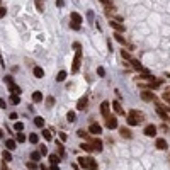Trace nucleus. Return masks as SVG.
I'll return each mask as SVG.
<instances>
[{"instance_id":"4d7b16f0","label":"nucleus","mask_w":170,"mask_h":170,"mask_svg":"<svg viewBox=\"0 0 170 170\" xmlns=\"http://www.w3.org/2000/svg\"><path fill=\"white\" fill-rule=\"evenodd\" d=\"M41 170H49L48 167H44V165H41Z\"/></svg>"},{"instance_id":"20e7f679","label":"nucleus","mask_w":170,"mask_h":170,"mask_svg":"<svg viewBox=\"0 0 170 170\" xmlns=\"http://www.w3.org/2000/svg\"><path fill=\"white\" fill-rule=\"evenodd\" d=\"M129 61H131L133 68H134L136 72H140V73H150V72H148V70H146V68H145V66H143V65H141V63H140L138 60H134V58H131Z\"/></svg>"},{"instance_id":"423d86ee","label":"nucleus","mask_w":170,"mask_h":170,"mask_svg":"<svg viewBox=\"0 0 170 170\" xmlns=\"http://www.w3.org/2000/svg\"><path fill=\"white\" fill-rule=\"evenodd\" d=\"M109 109H111V104H109L107 100H104V102L100 104V112H102V116H104L106 119L111 116V114H109Z\"/></svg>"},{"instance_id":"3c124183","label":"nucleus","mask_w":170,"mask_h":170,"mask_svg":"<svg viewBox=\"0 0 170 170\" xmlns=\"http://www.w3.org/2000/svg\"><path fill=\"white\" fill-rule=\"evenodd\" d=\"M56 5L58 7H63L65 5V0H56Z\"/></svg>"},{"instance_id":"f257e3e1","label":"nucleus","mask_w":170,"mask_h":170,"mask_svg":"<svg viewBox=\"0 0 170 170\" xmlns=\"http://www.w3.org/2000/svg\"><path fill=\"white\" fill-rule=\"evenodd\" d=\"M126 121H128V124H129V126H138L140 123H143V121H145V114L140 112V111H129Z\"/></svg>"},{"instance_id":"8fccbe9b","label":"nucleus","mask_w":170,"mask_h":170,"mask_svg":"<svg viewBox=\"0 0 170 170\" xmlns=\"http://www.w3.org/2000/svg\"><path fill=\"white\" fill-rule=\"evenodd\" d=\"M7 106H5V100L3 99H0V109H5Z\"/></svg>"},{"instance_id":"6e6d98bb","label":"nucleus","mask_w":170,"mask_h":170,"mask_svg":"<svg viewBox=\"0 0 170 170\" xmlns=\"http://www.w3.org/2000/svg\"><path fill=\"white\" fill-rule=\"evenodd\" d=\"M51 170H60V167H58V165H53V169Z\"/></svg>"},{"instance_id":"2eb2a0df","label":"nucleus","mask_w":170,"mask_h":170,"mask_svg":"<svg viewBox=\"0 0 170 170\" xmlns=\"http://www.w3.org/2000/svg\"><path fill=\"white\" fill-rule=\"evenodd\" d=\"M87 102H89V99H87V97H82V99L78 100V104H77V109H78V111H83V109L87 107Z\"/></svg>"},{"instance_id":"f8f14e48","label":"nucleus","mask_w":170,"mask_h":170,"mask_svg":"<svg viewBox=\"0 0 170 170\" xmlns=\"http://www.w3.org/2000/svg\"><path fill=\"white\" fill-rule=\"evenodd\" d=\"M155 146L158 148V150H167V140H163V138H158L156 141H155Z\"/></svg>"},{"instance_id":"f03ea898","label":"nucleus","mask_w":170,"mask_h":170,"mask_svg":"<svg viewBox=\"0 0 170 170\" xmlns=\"http://www.w3.org/2000/svg\"><path fill=\"white\" fill-rule=\"evenodd\" d=\"M70 22H72L70 26H72L75 31H78V29L82 27V26H80V24H82V16H80L78 12H72V16H70Z\"/></svg>"},{"instance_id":"052dcab7","label":"nucleus","mask_w":170,"mask_h":170,"mask_svg":"<svg viewBox=\"0 0 170 170\" xmlns=\"http://www.w3.org/2000/svg\"><path fill=\"white\" fill-rule=\"evenodd\" d=\"M167 77H170V73H167Z\"/></svg>"},{"instance_id":"f704fd0d","label":"nucleus","mask_w":170,"mask_h":170,"mask_svg":"<svg viewBox=\"0 0 170 170\" xmlns=\"http://www.w3.org/2000/svg\"><path fill=\"white\" fill-rule=\"evenodd\" d=\"M75 112H73V111H70V112L66 114V119H68V121H70V123H73V121H75Z\"/></svg>"},{"instance_id":"aec40b11","label":"nucleus","mask_w":170,"mask_h":170,"mask_svg":"<svg viewBox=\"0 0 170 170\" xmlns=\"http://www.w3.org/2000/svg\"><path fill=\"white\" fill-rule=\"evenodd\" d=\"M112 107H114V111H116L117 114H121V116L124 114V109H123V106H121L119 102H112Z\"/></svg>"},{"instance_id":"ea45409f","label":"nucleus","mask_w":170,"mask_h":170,"mask_svg":"<svg viewBox=\"0 0 170 170\" xmlns=\"http://www.w3.org/2000/svg\"><path fill=\"white\" fill-rule=\"evenodd\" d=\"M10 102H12V104H19L20 97H19V95H12V97H10Z\"/></svg>"},{"instance_id":"cd10ccee","label":"nucleus","mask_w":170,"mask_h":170,"mask_svg":"<svg viewBox=\"0 0 170 170\" xmlns=\"http://www.w3.org/2000/svg\"><path fill=\"white\" fill-rule=\"evenodd\" d=\"M80 148H82V150H85V151H94V148H92V145H90V143H82V145H80Z\"/></svg>"},{"instance_id":"9b49d317","label":"nucleus","mask_w":170,"mask_h":170,"mask_svg":"<svg viewBox=\"0 0 170 170\" xmlns=\"http://www.w3.org/2000/svg\"><path fill=\"white\" fill-rule=\"evenodd\" d=\"M89 133H92V134H100V133H102V126H100L99 123H92L90 128H89Z\"/></svg>"},{"instance_id":"58836bf2","label":"nucleus","mask_w":170,"mask_h":170,"mask_svg":"<svg viewBox=\"0 0 170 170\" xmlns=\"http://www.w3.org/2000/svg\"><path fill=\"white\" fill-rule=\"evenodd\" d=\"M24 141H26L24 133H17V143H24Z\"/></svg>"},{"instance_id":"a18cd8bd","label":"nucleus","mask_w":170,"mask_h":170,"mask_svg":"<svg viewBox=\"0 0 170 170\" xmlns=\"http://www.w3.org/2000/svg\"><path fill=\"white\" fill-rule=\"evenodd\" d=\"M5 14H7V9H5V7H0V19L5 17Z\"/></svg>"},{"instance_id":"c756f323","label":"nucleus","mask_w":170,"mask_h":170,"mask_svg":"<svg viewBox=\"0 0 170 170\" xmlns=\"http://www.w3.org/2000/svg\"><path fill=\"white\" fill-rule=\"evenodd\" d=\"M49 162H51L53 165H58V163H60V156H58V155H49Z\"/></svg>"},{"instance_id":"c9c22d12","label":"nucleus","mask_w":170,"mask_h":170,"mask_svg":"<svg viewBox=\"0 0 170 170\" xmlns=\"http://www.w3.org/2000/svg\"><path fill=\"white\" fill-rule=\"evenodd\" d=\"M43 136H44V140H46V141H51V131L44 129V131H43Z\"/></svg>"},{"instance_id":"bb28decb","label":"nucleus","mask_w":170,"mask_h":170,"mask_svg":"<svg viewBox=\"0 0 170 170\" xmlns=\"http://www.w3.org/2000/svg\"><path fill=\"white\" fill-rule=\"evenodd\" d=\"M114 38H116V41H117V43H121V44H126V39L123 38V34L116 33V34H114Z\"/></svg>"},{"instance_id":"ddd939ff","label":"nucleus","mask_w":170,"mask_h":170,"mask_svg":"<svg viewBox=\"0 0 170 170\" xmlns=\"http://www.w3.org/2000/svg\"><path fill=\"white\" fill-rule=\"evenodd\" d=\"M155 107H156V112L160 114V117H162L163 121H167V119H169V114H167V111H165V109H163V107H162L160 104H156Z\"/></svg>"},{"instance_id":"13d9d810","label":"nucleus","mask_w":170,"mask_h":170,"mask_svg":"<svg viewBox=\"0 0 170 170\" xmlns=\"http://www.w3.org/2000/svg\"><path fill=\"white\" fill-rule=\"evenodd\" d=\"M2 138H3V131H2V129H0V140H2Z\"/></svg>"},{"instance_id":"5701e85b","label":"nucleus","mask_w":170,"mask_h":170,"mask_svg":"<svg viewBox=\"0 0 170 170\" xmlns=\"http://www.w3.org/2000/svg\"><path fill=\"white\" fill-rule=\"evenodd\" d=\"M33 100H34V102H41V100H43V94H41L39 90H36V92L33 94Z\"/></svg>"},{"instance_id":"4c0bfd02","label":"nucleus","mask_w":170,"mask_h":170,"mask_svg":"<svg viewBox=\"0 0 170 170\" xmlns=\"http://www.w3.org/2000/svg\"><path fill=\"white\" fill-rule=\"evenodd\" d=\"M77 134H78L80 138H89V133L83 131V129H78V131H77Z\"/></svg>"},{"instance_id":"39448f33","label":"nucleus","mask_w":170,"mask_h":170,"mask_svg":"<svg viewBox=\"0 0 170 170\" xmlns=\"http://www.w3.org/2000/svg\"><path fill=\"white\" fill-rule=\"evenodd\" d=\"M109 24H111V27H112L114 31H116V33H119V34H123V33L126 31V26H123V24H121V22H117V20H111Z\"/></svg>"},{"instance_id":"72a5a7b5","label":"nucleus","mask_w":170,"mask_h":170,"mask_svg":"<svg viewBox=\"0 0 170 170\" xmlns=\"http://www.w3.org/2000/svg\"><path fill=\"white\" fill-rule=\"evenodd\" d=\"M89 170H97V162L94 158H90V163H89Z\"/></svg>"},{"instance_id":"6e6552de","label":"nucleus","mask_w":170,"mask_h":170,"mask_svg":"<svg viewBox=\"0 0 170 170\" xmlns=\"http://www.w3.org/2000/svg\"><path fill=\"white\" fill-rule=\"evenodd\" d=\"M143 133H145L146 136L153 138V136H156V126H155V124H148V126L143 129Z\"/></svg>"},{"instance_id":"5fc2aeb1","label":"nucleus","mask_w":170,"mask_h":170,"mask_svg":"<svg viewBox=\"0 0 170 170\" xmlns=\"http://www.w3.org/2000/svg\"><path fill=\"white\" fill-rule=\"evenodd\" d=\"M73 48H75L77 51H80V44H78V43H75V44H73Z\"/></svg>"},{"instance_id":"7ed1b4c3","label":"nucleus","mask_w":170,"mask_h":170,"mask_svg":"<svg viewBox=\"0 0 170 170\" xmlns=\"http://www.w3.org/2000/svg\"><path fill=\"white\" fill-rule=\"evenodd\" d=\"M80 61H82V51H77L75 58H73V61H72V72H73V73L78 72V68H80Z\"/></svg>"},{"instance_id":"864d4df0","label":"nucleus","mask_w":170,"mask_h":170,"mask_svg":"<svg viewBox=\"0 0 170 170\" xmlns=\"http://www.w3.org/2000/svg\"><path fill=\"white\" fill-rule=\"evenodd\" d=\"M10 119H16V121H17V114L12 112V114H10Z\"/></svg>"},{"instance_id":"4468645a","label":"nucleus","mask_w":170,"mask_h":170,"mask_svg":"<svg viewBox=\"0 0 170 170\" xmlns=\"http://www.w3.org/2000/svg\"><path fill=\"white\" fill-rule=\"evenodd\" d=\"M90 145H92L94 151H102V146H104V145H102V141H100V140H97V138L90 141Z\"/></svg>"},{"instance_id":"6ab92c4d","label":"nucleus","mask_w":170,"mask_h":170,"mask_svg":"<svg viewBox=\"0 0 170 170\" xmlns=\"http://www.w3.org/2000/svg\"><path fill=\"white\" fill-rule=\"evenodd\" d=\"M119 133H121V136H123V138H128V140H129V138L133 136V134H131V131H129V129H128L126 126L119 128Z\"/></svg>"},{"instance_id":"bf43d9fd","label":"nucleus","mask_w":170,"mask_h":170,"mask_svg":"<svg viewBox=\"0 0 170 170\" xmlns=\"http://www.w3.org/2000/svg\"><path fill=\"white\" fill-rule=\"evenodd\" d=\"M2 170H7V167H5V165H3V167H2Z\"/></svg>"},{"instance_id":"b1692460","label":"nucleus","mask_w":170,"mask_h":170,"mask_svg":"<svg viewBox=\"0 0 170 170\" xmlns=\"http://www.w3.org/2000/svg\"><path fill=\"white\" fill-rule=\"evenodd\" d=\"M2 158H3V162H10V160H12V155H10V151L5 150L3 153H2Z\"/></svg>"},{"instance_id":"c03bdc74","label":"nucleus","mask_w":170,"mask_h":170,"mask_svg":"<svg viewBox=\"0 0 170 170\" xmlns=\"http://www.w3.org/2000/svg\"><path fill=\"white\" fill-rule=\"evenodd\" d=\"M46 104H48V107H51V106L55 104V99H53V97H48V99H46Z\"/></svg>"},{"instance_id":"37998d69","label":"nucleus","mask_w":170,"mask_h":170,"mask_svg":"<svg viewBox=\"0 0 170 170\" xmlns=\"http://www.w3.org/2000/svg\"><path fill=\"white\" fill-rule=\"evenodd\" d=\"M163 100H167V102L170 104V89L167 90V92H163Z\"/></svg>"},{"instance_id":"2f4dec72","label":"nucleus","mask_w":170,"mask_h":170,"mask_svg":"<svg viewBox=\"0 0 170 170\" xmlns=\"http://www.w3.org/2000/svg\"><path fill=\"white\" fill-rule=\"evenodd\" d=\"M36 7H38L39 12H44V3H43V0H36Z\"/></svg>"},{"instance_id":"09e8293b","label":"nucleus","mask_w":170,"mask_h":170,"mask_svg":"<svg viewBox=\"0 0 170 170\" xmlns=\"http://www.w3.org/2000/svg\"><path fill=\"white\" fill-rule=\"evenodd\" d=\"M99 2H102L106 7H111V0H99Z\"/></svg>"},{"instance_id":"1a4fd4ad","label":"nucleus","mask_w":170,"mask_h":170,"mask_svg":"<svg viewBox=\"0 0 170 170\" xmlns=\"http://www.w3.org/2000/svg\"><path fill=\"white\" fill-rule=\"evenodd\" d=\"M106 126H107L109 129H116V128H117V119H116L114 116H109V117L106 119Z\"/></svg>"},{"instance_id":"393cba45","label":"nucleus","mask_w":170,"mask_h":170,"mask_svg":"<svg viewBox=\"0 0 170 170\" xmlns=\"http://www.w3.org/2000/svg\"><path fill=\"white\" fill-rule=\"evenodd\" d=\"M65 78H66V72H65V70L58 72V75H56V82H63Z\"/></svg>"},{"instance_id":"79ce46f5","label":"nucleus","mask_w":170,"mask_h":170,"mask_svg":"<svg viewBox=\"0 0 170 170\" xmlns=\"http://www.w3.org/2000/svg\"><path fill=\"white\" fill-rule=\"evenodd\" d=\"M39 153H41V155H46V153H48V148H46V145H41V146H39Z\"/></svg>"},{"instance_id":"a211bd4d","label":"nucleus","mask_w":170,"mask_h":170,"mask_svg":"<svg viewBox=\"0 0 170 170\" xmlns=\"http://www.w3.org/2000/svg\"><path fill=\"white\" fill-rule=\"evenodd\" d=\"M9 92H10L12 95H19L20 94V87L16 85V83H12V85H9Z\"/></svg>"},{"instance_id":"e433bc0d","label":"nucleus","mask_w":170,"mask_h":170,"mask_svg":"<svg viewBox=\"0 0 170 170\" xmlns=\"http://www.w3.org/2000/svg\"><path fill=\"white\" fill-rule=\"evenodd\" d=\"M26 165H27V169H31V170H36V169H38V163H36V162H27Z\"/></svg>"},{"instance_id":"a878e982","label":"nucleus","mask_w":170,"mask_h":170,"mask_svg":"<svg viewBox=\"0 0 170 170\" xmlns=\"http://www.w3.org/2000/svg\"><path fill=\"white\" fill-rule=\"evenodd\" d=\"M160 85H162V80H153V82L148 83V87H150V89H158Z\"/></svg>"},{"instance_id":"7c9ffc66","label":"nucleus","mask_w":170,"mask_h":170,"mask_svg":"<svg viewBox=\"0 0 170 170\" xmlns=\"http://www.w3.org/2000/svg\"><path fill=\"white\" fill-rule=\"evenodd\" d=\"M38 134H36V133H31V134H29V141H31V143H34V145H36V143H38Z\"/></svg>"},{"instance_id":"dca6fc26","label":"nucleus","mask_w":170,"mask_h":170,"mask_svg":"<svg viewBox=\"0 0 170 170\" xmlns=\"http://www.w3.org/2000/svg\"><path fill=\"white\" fill-rule=\"evenodd\" d=\"M5 146H7L9 151L16 150V148H17V141H16V140H7V141H5Z\"/></svg>"},{"instance_id":"603ef678","label":"nucleus","mask_w":170,"mask_h":170,"mask_svg":"<svg viewBox=\"0 0 170 170\" xmlns=\"http://www.w3.org/2000/svg\"><path fill=\"white\" fill-rule=\"evenodd\" d=\"M60 138H61V140L65 141V140H66V134H65V133H60Z\"/></svg>"},{"instance_id":"a19ab883","label":"nucleus","mask_w":170,"mask_h":170,"mask_svg":"<svg viewBox=\"0 0 170 170\" xmlns=\"http://www.w3.org/2000/svg\"><path fill=\"white\" fill-rule=\"evenodd\" d=\"M3 82H5L7 85H12V83H14V78L9 75V77H5V78H3Z\"/></svg>"},{"instance_id":"473e14b6","label":"nucleus","mask_w":170,"mask_h":170,"mask_svg":"<svg viewBox=\"0 0 170 170\" xmlns=\"http://www.w3.org/2000/svg\"><path fill=\"white\" fill-rule=\"evenodd\" d=\"M14 129L20 133L22 129H24V123H17V121H16V124H14Z\"/></svg>"},{"instance_id":"9d476101","label":"nucleus","mask_w":170,"mask_h":170,"mask_svg":"<svg viewBox=\"0 0 170 170\" xmlns=\"http://www.w3.org/2000/svg\"><path fill=\"white\" fill-rule=\"evenodd\" d=\"M141 99H143V100H146V102L155 100V94H153L151 90H141Z\"/></svg>"},{"instance_id":"412c9836","label":"nucleus","mask_w":170,"mask_h":170,"mask_svg":"<svg viewBox=\"0 0 170 170\" xmlns=\"http://www.w3.org/2000/svg\"><path fill=\"white\" fill-rule=\"evenodd\" d=\"M56 150H58V156H60V158L65 156V146H63V143H58L56 141Z\"/></svg>"},{"instance_id":"680f3d73","label":"nucleus","mask_w":170,"mask_h":170,"mask_svg":"<svg viewBox=\"0 0 170 170\" xmlns=\"http://www.w3.org/2000/svg\"><path fill=\"white\" fill-rule=\"evenodd\" d=\"M0 7H2V5H0Z\"/></svg>"},{"instance_id":"0eeeda50","label":"nucleus","mask_w":170,"mask_h":170,"mask_svg":"<svg viewBox=\"0 0 170 170\" xmlns=\"http://www.w3.org/2000/svg\"><path fill=\"white\" fill-rule=\"evenodd\" d=\"M90 158H92V156H80V158H77V160H78V165H80L82 169L89 170V163H90Z\"/></svg>"},{"instance_id":"de8ad7c7","label":"nucleus","mask_w":170,"mask_h":170,"mask_svg":"<svg viewBox=\"0 0 170 170\" xmlns=\"http://www.w3.org/2000/svg\"><path fill=\"white\" fill-rule=\"evenodd\" d=\"M121 55H123V58H126V60H131V56H129V53H128V51H123Z\"/></svg>"},{"instance_id":"e2e57ef3","label":"nucleus","mask_w":170,"mask_h":170,"mask_svg":"<svg viewBox=\"0 0 170 170\" xmlns=\"http://www.w3.org/2000/svg\"><path fill=\"white\" fill-rule=\"evenodd\" d=\"M169 111H170V109H169Z\"/></svg>"},{"instance_id":"4be33fe9","label":"nucleus","mask_w":170,"mask_h":170,"mask_svg":"<svg viewBox=\"0 0 170 170\" xmlns=\"http://www.w3.org/2000/svg\"><path fill=\"white\" fill-rule=\"evenodd\" d=\"M34 124H36L38 128H44V119H43L41 116H38V117H34Z\"/></svg>"},{"instance_id":"f3484780","label":"nucleus","mask_w":170,"mask_h":170,"mask_svg":"<svg viewBox=\"0 0 170 170\" xmlns=\"http://www.w3.org/2000/svg\"><path fill=\"white\" fill-rule=\"evenodd\" d=\"M33 73H34L36 78H43V77H44V70H43L41 66H34V68H33Z\"/></svg>"},{"instance_id":"c85d7f7f","label":"nucleus","mask_w":170,"mask_h":170,"mask_svg":"<svg viewBox=\"0 0 170 170\" xmlns=\"http://www.w3.org/2000/svg\"><path fill=\"white\" fill-rule=\"evenodd\" d=\"M31 160H33V162L41 160V153H39V151H33V153H31Z\"/></svg>"},{"instance_id":"49530a36","label":"nucleus","mask_w":170,"mask_h":170,"mask_svg":"<svg viewBox=\"0 0 170 170\" xmlns=\"http://www.w3.org/2000/svg\"><path fill=\"white\" fill-rule=\"evenodd\" d=\"M97 73H99L100 77H104V75H106V70H104L102 66H99V68H97Z\"/></svg>"}]
</instances>
